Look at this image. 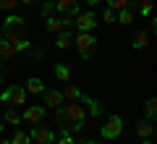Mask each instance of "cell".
Returning a JSON list of instances; mask_svg holds the SVG:
<instances>
[{"label":"cell","instance_id":"obj_32","mask_svg":"<svg viewBox=\"0 0 157 144\" xmlns=\"http://www.w3.org/2000/svg\"><path fill=\"white\" fill-rule=\"evenodd\" d=\"M86 3H89V6H97V3H100V0H86Z\"/></svg>","mask_w":157,"mask_h":144},{"label":"cell","instance_id":"obj_7","mask_svg":"<svg viewBox=\"0 0 157 144\" xmlns=\"http://www.w3.org/2000/svg\"><path fill=\"white\" fill-rule=\"evenodd\" d=\"M45 105L52 107V110L63 107V94L58 92V89H45Z\"/></svg>","mask_w":157,"mask_h":144},{"label":"cell","instance_id":"obj_21","mask_svg":"<svg viewBox=\"0 0 157 144\" xmlns=\"http://www.w3.org/2000/svg\"><path fill=\"white\" fill-rule=\"evenodd\" d=\"M115 21H121V24H123V26H128V24L134 21V18H131V11H128V8H126V11H121V13H118V16H115Z\"/></svg>","mask_w":157,"mask_h":144},{"label":"cell","instance_id":"obj_5","mask_svg":"<svg viewBox=\"0 0 157 144\" xmlns=\"http://www.w3.org/2000/svg\"><path fill=\"white\" fill-rule=\"evenodd\" d=\"M121 131H123V118H121V115L107 118V123L102 126V136H105V139H118Z\"/></svg>","mask_w":157,"mask_h":144},{"label":"cell","instance_id":"obj_33","mask_svg":"<svg viewBox=\"0 0 157 144\" xmlns=\"http://www.w3.org/2000/svg\"><path fill=\"white\" fill-rule=\"evenodd\" d=\"M0 144H11V142H6V139H0Z\"/></svg>","mask_w":157,"mask_h":144},{"label":"cell","instance_id":"obj_4","mask_svg":"<svg viewBox=\"0 0 157 144\" xmlns=\"http://www.w3.org/2000/svg\"><path fill=\"white\" fill-rule=\"evenodd\" d=\"M55 131H50V128H45V126H34L32 128V134H29V142H34V144H55Z\"/></svg>","mask_w":157,"mask_h":144},{"label":"cell","instance_id":"obj_3","mask_svg":"<svg viewBox=\"0 0 157 144\" xmlns=\"http://www.w3.org/2000/svg\"><path fill=\"white\" fill-rule=\"evenodd\" d=\"M94 42H97V39L92 37L89 32H78V37L73 39V45L78 47V53H81V58H86V60L92 58V50H94Z\"/></svg>","mask_w":157,"mask_h":144},{"label":"cell","instance_id":"obj_29","mask_svg":"<svg viewBox=\"0 0 157 144\" xmlns=\"http://www.w3.org/2000/svg\"><path fill=\"white\" fill-rule=\"evenodd\" d=\"M141 144H155V139H152V136L149 139H141Z\"/></svg>","mask_w":157,"mask_h":144},{"label":"cell","instance_id":"obj_27","mask_svg":"<svg viewBox=\"0 0 157 144\" xmlns=\"http://www.w3.org/2000/svg\"><path fill=\"white\" fill-rule=\"evenodd\" d=\"M45 16H58V8H55V3L45 6Z\"/></svg>","mask_w":157,"mask_h":144},{"label":"cell","instance_id":"obj_2","mask_svg":"<svg viewBox=\"0 0 157 144\" xmlns=\"http://www.w3.org/2000/svg\"><path fill=\"white\" fill-rule=\"evenodd\" d=\"M0 102H11V105H26V89L18 87V84H13V87H8L6 92L0 94Z\"/></svg>","mask_w":157,"mask_h":144},{"label":"cell","instance_id":"obj_9","mask_svg":"<svg viewBox=\"0 0 157 144\" xmlns=\"http://www.w3.org/2000/svg\"><path fill=\"white\" fill-rule=\"evenodd\" d=\"M63 24H66V21H60L58 16H45V26H47L50 34H60L63 32Z\"/></svg>","mask_w":157,"mask_h":144},{"label":"cell","instance_id":"obj_19","mask_svg":"<svg viewBox=\"0 0 157 144\" xmlns=\"http://www.w3.org/2000/svg\"><path fill=\"white\" fill-rule=\"evenodd\" d=\"M55 76L58 79H60V81H71V71H68V66H63V63H58V66H55Z\"/></svg>","mask_w":157,"mask_h":144},{"label":"cell","instance_id":"obj_10","mask_svg":"<svg viewBox=\"0 0 157 144\" xmlns=\"http://www.w3.org/2000/svg\"><path fill=\"white\" fill-rule=\"evenodd\" d=\"M81 102H86V105H89V113L94 118H100L102 113H105V105H102L100 100H92V97H81Z\"/></svg>","mask_w":157,"mask_h":144},{"label":"cell","instance_id":"obj_11","mask_svg":"<svg viewBox=\"0 0 157 144\" xmlns=\"http://www.w3.org/2000/svg\"><path fill=\"white\" fill-rule=\"evenodd\" d=\"M55 8H58V13H71V16H76V0H55Z\"/></svg>","mask_w":157,"mask_h":144},{"label":"cell","instance_id":"obj_35","mask_svg":"<svg viewBox=\"0 0 157 144\" xmlns=\"http://www.w3.org/2000/svg\"><path fill=\"white\" fill-rule=\"evenodd\" d=\"M0 81H3V73H0Z\"/></svg>","mask_w":157,"mask_h":144},{"label":"cell","instance_id":"obj_17","mask_svg":"<svg viewBox=\"0 0 157 144\" xmlns=\"http://www.w3.org/2000/svg\"><path fill=\"white\" fill-rule=\"evenodd\" d=\"M147 45H149V34H147V32H139V34L134 37V47H136V50H144Z\"/></svg>","mask_w":157,"mask_h":144},{"label":"cell","instance_id":"obj_34","mask_svg":"<svg viewBox=\"0 0 157 144\" xmlns=\"http://www.w3.org/2000/svg\"><path fill=\"white\" fill-rule=\"evenodd\" d=\"M78 144H94V142H78Z\"/></svg>","mask_w":157,"mask_h":144},{"label":"cell","instance_id":"obj_24","mask_svg":"<svg viewBox=\"0 0 157 144\" xmlns=\"http://www.w3.org/2000/svg\"><path fill=\"white\" fill-rule=\"evenodd\" d=\"M18 0H0V11H16Z\"/></svg>","mask_w":157,"mask_h":144},{"label":"cell","instance_id":"obj_15","mask_svg":"<svg viewBox=\"0 0 157 144\" xmlns=\"http://www.w3.org/2000/svg\"><path fill=\"white\" fill-rule=\"evenodd\" d=\"M136 134H139V139H149L152 136V121H139Z\"/></svg>","mask_w":157,"mask_h":144},{"label":"cell","instance_id":"obj_30","mask_svg":"<svg viewBox=\"0 0 157 144\" xmlns=\"http://www.w3.org/2000/svg\"><path fill=\"white\" fill-rule=\"evenodd\" d=\"M18 3H24V6H32V3H34V0H18Z\"/></svg>","mask_w":157,"mask_h":144},{"label":"cell","instance_id":"obj_20","mask_svg":"<svg viewBox=\"0 0 157 144\" xmlns=\"http://www.w3.org/2000/svg\"><path fill=\"white\" fill-rule=\"evenodd\" d=\"M155 115H157V100H155V97H149V100H147V118L155 121Z\"/></svg>","mask_w":157,"mask_h":144},{"label":"cell","instance_id":"obj_22","mask_svg":"<svg viewBox=\"0 0 157 144\" xmlns=\"http://www.w3.org/2000/svg\"><path fill=\"white\" fill-rule=\"evenodd\" d=\"M107 6H110L113 11H126V8H128V0H107Z\"/></svg>","mask_w":157,"mask_h":144},{"label":"cell","instance_id":"obj_8","mask_svg":"<svg viewBox=\"0 0 157 144\" xmlns=\"http://www.w3.org/2000/svg\"><path fill=\"white\" fill-rule=\"evenodd\" d=\"M24 118H26L29 123H34V126H37L39 121H42V118H45V107H26V113H24Z\"/></svg>","mask_w":157,"mask_h":144},{"label":"cell","instance_id":"obj_12","mask_svg":"<svg viewBox=\"0 0 157 144\" xmlns=\"http://www.w3.org/2000/svg\"><path fill=\"white\" fill-rule=\"evenodd\" d=\"M39 92H45V81L42 79H29L26 81V94H39Z\"/></svg>","mask_w":157,"mask_h":144},{"label":"cell","instance_id":"obj_18","mask_svg":"<svg viewBox=\"0 0 157 144\" xmlns=\"http://www.w3.org/2000/svg\"><path fill=\"white\" fill-rule=\"evenodd\" d=\"M71 45H73V37H71L68 32H60V34H58V47H60V50H68Z\"/></svg>","mask_w":157,"mask_h":144},{"label":"cell","instance_id":"obj_6","mask_svg":"<svg viewBox=\"0 0 157 144\" xmlns=\"http://www.w3.org/2000/svg\"><path fill=\"white\" fill-rule=\"evenodd\" d=\"M71 24H76L78 32H92V29L97 26V16H94V13H78Z\"/></svg>","mask_w":157,"mask_h":144},{"label":"cell","instance_id":"obj_28","mask_svg":"<svg viewBox=\"0 0 157 144\" xmlns=\"http://www.w3.org/2000/svg\"><path fill=\"white\" fill-rule=\"evenodd\" d=\"M55 142H58V144H76L71 136H68V134H63V136H60V139H55Z\"/></svg>","mask_w":157,"mask_h":144},{"label":"cell","instance_id":"obj_13","mask_svg":"<svg viewBox=\"0 0 157 144\" xmlns=\"http://www.w3.org/2000/svg\"><path fill=\"white\" fill-rule=\"evenodd\" d=\"M13 55H16L13 45L8 42V39H3V37H0V60H8V58H13Z\"/></svg>","mask_w":157,"mask_h":144},{"label":"cell","instance_id":"obj_14","mask_svg":"<svg viewBox=\"0 0 157 144\" xmlns=\"http://www.w3.org/2000/svg\"><path fill=\"white\" fill-rule=\"evenodd\" d=\"M3 121H6L8 126H18V123H21V115H18V110H16V107H8V110H6V115H3Z\"/></svg>","mask_w":157,"mask_h":144},{"label":"cell","instance_id":"obj_16","mask_svg":"<svg viewBox=\"0 0 157 144\" xmlns=\"http://www.w3.org/2000/svg\"><path fill=\"white\" fill-rule=\"evenodd\" d=\"M81 97L84 94L78 92L76 87H66V92H63V100H71V102H81Z\"/></svg>","mask_w":157,"mask_h":144},{"label":"cell","instance_id":"obj_23","mask_svg":"<svg viewBox=\"0 0 157 144\" xmlns=\"http://www.w3.org/2000/svg\"><path fill=\"white\" fill-rule=\"evenodd\" d=\"M11 144H29V134L16 131V134H13V139H11Z\"/></svg>","mask_w":157,"mask_h":144},{"label":"cell","instance_id":"obj_25","mask_svg":"<svg viewBox=\"0 0 157 144\" xmlns=\"http://www.w3.org/2000/svg\"><path fill=\"white\" fill-rule=\"evenodd\" d=\"M102 21H105V24H113V21H115V11H113V8L102 11Z\"/></svg>","mask_w":157,"mask_h":144},{"label":"cell","instance_id":"obj_26","mask_svg":"<svg viewBox=\"0 0 157 144\" xmlns=\"http://www.w3.org/2000/svg\"><path fill=\"white\" fill-rule=\"evenodd\" d=\"M139 11H141V16H149V13H152V0H144Z\"/></svg>","mask_w":157,"mask_h":144},{"label":"cell","instance_id":"obj_1","mask_svg":"<svg viewBox=\"0 0 157 144\" xmlns=\"http://www.w3.org/2000/svg\"><path fill=\"white\" fill-rule=\"evenodd\" d=\"M3 39H8L11 45L24 42L26 39V32H24V18L21 16H8L6 24H3Z\"/></svg>","mask_w":157,"mask_h":144},{"label":"cell","instance_id":"obj_31","mask_svg":"<svg viewBox=\"0 0 157 144\" xmlns=\"http://www.w3.org/2000/svg\"><path fill=\"white\" fill-rule=\"evenodd\" d=\"M3 128H6V121H3V115H0V131H3Z\"/></svg>","mask_w":157,"mask_h":144}]
</instances>
